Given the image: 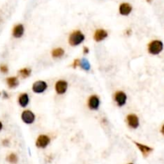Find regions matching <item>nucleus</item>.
I'll list each match as a JSON object with an SVG mask.
<instances>
[{
    "label": "nucleus",
    "mask_w": 164,
    "mask_h": 164,
    "mask_svg": "<svg viewBox=\"0 0 164 164\" xmlns=\"http://www.w3.org/2000/svg\"><path fill=\"white\" fill-rule=\"evenodd\" d=\"M85 35L81 31L77 30V31H74L69 35V36H68V43L72 46H77L81 45L85 41Z\"/></svg>",
    "instance_id": "nucleus-1"
},
{
    "label": "nucleus",
    "mask_w": 164,
    "mask_h": 164,
    "mask_svg": "<svg viewBox=\"0 0 164 164\" xmlns=\"http://www.w3.org/2000/svg\"><path fill=\"white\" fill-rule=\"evenodd\" d=\"M163 50V42L161 40L154 39L150 42L147 46L148 53L152 55H158Z\"/></svg>",
    "instance_id": "nucleus-2"
},
{
    "label": "nucleus",
    "mask_w": 164,
    "mask_h": 164,
    "mask_svg": "<svg viewBox=\"0 0 164 164\" xmlns=\"http://www.w3.org/2000/svg\"><path fill=\"white\" fill-rule=\"evenodd\" d=\"M113 100L119 108H122L127 102V95L124 91H117L113 94Z\"/></svg>",
    "instance_id": "nucleus-3"
},
{
    "label": "nucleus",
    "mask_w": 164,
    "mask_h": 164,
    "mask_svg": "<svg viewBox=\"0 0 164 164\" xmlns=\"http://www.w3.org/2000/svg\"><path fill=\"white\" fill-rule=\"evenodd\" d=\"M48 83L44 80H38L32 84V91L36 94H43L47 91Z\"/></svg>",
    "instance_id": "nucleus-4"
},
{
    "label": "nucleus",
    "mask_w": 164,
    "mask_h": 164,
    "mask_svg": "<svg viewBox=\"0 0 164 164\" xmlns=\"http://www.w3.org/2000/svg\"><path fill=\"white\" fill-rule=\"evenodd\" d=\"M51 143V138L47 135H40L36 140V147L40 149H44Z\"/></svg>",
    "instance_id": "nucleus-5"
},
{
    "label": "nucleus",
    "mask_w": 164,
    "mask_h": 164,
    "mask_svg": "<svg viewBox=\"0 0 164 164\" xmlns=\"http://www.w3.org/2000/svg\"><path fill=\"white\" fill-rule=\"evenodd\" d=\"M21 119L26 124H32L36 121V115L31 110H24L21 114Z\"/></svg>",
    "instance_id": "nucleus-6"
},
{
    "label": "nucleus",
    "mask_w": 164,
    "mask_h": 164,
    "mask_svg": "<svg viewBox=\"0 0 164 164\" xmlns=\"http://www.w3.org/2000/svg\"><path fill=\"white\" fill-rule=\"evenodd\" d=\"M88 108L91 111H97L100 108L101 99L97 95H90L87 101Z\"/></svg>",
    "instance_id": "nucleus-7"
},
{
    "label": "nucleus",
    "mask_w": 164,
    "mask_h": 164,
    "mask_svg": "<svg viewBox=\"0 0 164 164\" xmlns=\"http://www.w3.org/2000/svg\"><path fill=\"white\" fill-rule=\"evenodd\" d=\"M128 126L131 129H137L140 125L139 116L135 114H129L126 118Z\"/></svg>",
    "instance_id": "nucleus-8"
},
{
    "label": "nucleus",
    "mask_w": 164,
    "mask_h": 164,
    "mask_svg": "<svg viewBox=\"0 0 164 164\" xmlns=\"http://www.w3.org/2000/svg\"><path fill=\"white\" fill-rule=\"evenodd\" d=\"M68 88V82L66 80L60 79L55 83V91L57 95H62L66 93Z\"/></svg>",
    "instance_id": "nucleus-9"
},
{
    "label": "nucleus",
    "mask_w": 164,
    "mask_h": 164,
    "mask_svg": "<svg viewBox=\"0 0 164 164\" xmlns=\"http://www.w3.org/2000/svg\"><path fill=\"white\" fill-rule=\"evenodd\" d=\"M133 143L135 144L137 148L140 151V152L142 153V155H143V156L144 157V158H147V156L149 155L151 153V152L154 151V149L152 148V147H149V146H147V145H145V144H143V143L134 141V140H133Z\"/></svg>",
    "instance_id": "nucleus-10"
},
{
    "label": "nucleus",
    "mask_w": 164,
    "mask_h": 164,
    "mask_svg": "<svg viewBox=\"0 0 164 164\" xmlns=\"http://www.w3.org/2000/svg\"><path fill=\"white\" fill-rule=\"evenodd\" d=\"M108 37V32L104 29H97L93 34V39L95 42H100Z\"/></svg>",
    "instance_id": "nucleus-11"
},
{
    "label": "nucleus",
    "mask_w": 164,
    "mask_h": 164,
    "mask_svg": "<svg viewBox=\"0 0 164 164\" xmlns=\"http://www.w3.org/2000/svg\"><path fill=\"white\" fill-rule=\"evenodd\" d=\"M24 26L21 23L15 25L12 30V36L15 38H20L24 35Z\"/></svg>",
    "instance_id": "nucleus-12"
},
{
    "label": "nucleus",
    "mask_w": 164,
    "mask_h": 164,
    "mask_svg": "<svg viewBox=\"0 0 164 164\" xmlns=\"http://www.w3.org/2000/svg\"><path fill=\"white\" fill-rule=\"evenodd\" d=\"M18 103L21 108H27L30 103V97H29L28 93H21L18 98Z\"/></svg>",
    "instance_id": "nucleus-13"
},
{
    "label": "nucleus",
    "mask_w": 164,
    "mask_h": 164,
    "mask_svg": "<svg viewBox=\"0 0 164 164\" xmlns=\"http://www.w3.org/2000/svg\"><path fill=\"white\" fill-rule=\"evenodd\" d=\"M132 10V6L127 2H123L119 6V13L123 16H127L130 15Z\"/></svg>",
    "instance_id": "nucleus-14"
},
{
    "label": "nucleus",
    "mask_w": 164,
    "mask_h": 164,
    "mask_svg": "<svg viewBox=\"0 0 164 164\" xmlns=\"http://www.w3.org/2000/svg\"><path fill=\"white\" fill-rule=\"evenodd\" d=\"M6 82L9 88L11 89L16 88L19 86V79H18L17 77H9V78H6Z\"/></svg>",
    "instance_id": "nucleus-15"
},
{
    "label": "nucleus",
    "mask_w": 164,
    "mask_h": 164,
    "mask_svg": "<svg viewBox=\"0 0 164 164\" xmlns=\"http://www.w3.org/2000/svg\"><path fill=\"white\" fill-rule=\"evenodd\" d=\"M51 56L55 58V59H59L61 57L64 56V50L61 47H57V48H54L51 53Z\"/></svg>",
    "instance_id": "nucleus-16"
},
{
    "label": "nucleus",
    "mask_w": 164,
    "mask_h": 164,
    "mask_svg": "<svg viewBox=\"0 0 164 164\" xmlns=\"http://www.w3.org/2000/svg\"><path fill=\"white\" fill-rule=\"evenodd\" d=\"M31 74H32V69H30V68L24 67L19 71V75L24 78H28L31 75Z\"/></svg>",
    "instance_id": "nucleus-17"
},
{
    "label": "nucleus",
    "mask_w": 164,
    "mask_h": 164,
    "mask_svg": "<svg viewBox=\"0 0 164 164\" xmlns=\"http://www.w3.org/2000/svg\"><path fill=\"white\" fill-rule=\"evenodd\" d=\"M80 67H81V69H83L84 71H90V68H91V66H90V62L88 61L86 59H81V63H80Z\"/></svg>",
    "instance_id": "nucleus-18"
},
{
    "label": "nucleus",
    "mask_w": 164,
    "mask_h": 164,
    "mask_svg": "<svg viewBox=\"0 0 164 164\" xmlns=\"http://www.w3.org/2000/svg\"><path fill=\"white\" fill-rule=\"evenodd\" d=\"M6 161L11 164L17 163L18 156L16 155V154L11 153L10 155H7V157H6Z\"/></svg>",
    "instance_id": "nucleus-19"
},
{
    "label": "nucleus",
    "mask_w": 164,
    "mask_h": 164,
    "mask_svg": "<svg viewBox=\"0 0 164 164\" xmlns=\"http://www.w3.org/2000/svg\"><path fill=\"white\" fill-rule=\"evenodd\" d=\"M0 71L3 74H6L9 71L8 67H7L6 64H1V65H0Z\"/></svg>",
    "instance_id": "nucleus-20"
},
{
    "label": "nucleus",
    "mask_w": 164,
    "mask_h": 164,
    "mask_svg": "<svg viewBox=\"0 0 164 164\" xmlns=\"http://www.w3.org/2000/svg\"><path fill=\"white\" fill-rule=\"evenodd\" d=\"M80 63H81V59H74V61H73V63H72V67L73 68V69H76V68H77L78 67H80Z\"/></svg>",
    "instance_id": "nucleus-21"
},
{
    "label": "nucleus",
    "mask_w": 164,
    "mask_h": 164,
    "mask_svg": "<svg viewBox=\"0 0 164 164\" xmlns=\"http://www.w3.org/2000/svg\"><path fill=\"white\" fill-rule=\"evenodd\" d=\"M2 146H4V147H8L10 145V140L9 139H3L2 142Z\"/></svg>",
    "instance_id": "nucleus-22"
},
{
    "label": "nucleus",
    "mask_w": 164,
    "mask_h": 164,
    "mask_svg": "<svg viewBox=\"0 0 164 164\" xmlns=\"http://www.w3.org/2000/svg\"><path fill=\"white\" fill-rule=\"evenodd\" d=\"M83 53L85 55H88L90 53V48L88 46H84L83 47Z\"/></svg>",
    "instance_id": "nucleus-23"
},
{
    "label": "nucleus",
    "mask_w": 164,
    "mask_h": 164,
    "mask_svg": "<svg viewBox=\"0 0 164 164\" xmlns=\"http://www.w3.org/2000/svg\"><path fill=\"white\" fill-rule=\"evenodd\" d=\"M3 97H4V98H6V99H7V98H9V96H8V95H7V93L6 92V91H3Z\"/></svg>",
    "instance_id": "nucleus-24"
},
{
    "label": "nucleus",
    "mask_w": 164,
    "mask_h": 164,
    "mask_svg": "<svg viewBox=\"0 0 164 164\" xmlns=\"http://www.w3.org/2000/svg\"><path fill=\"white\" fill-rule=\"evenodd\" d=\"M2 128H3V124H2V122L0 121V131L2 130Z\"/></svg>",
    "instance_id": "nucleus-25"
},
{
    "label": "nucleus",
    "mask_w": 164,
    "mask_h": 164,
    "mask_svg": "<svg viewBox=\"0 0 164 164\" xmlns=\"http://www.w3.org/2000/svg\"><path fill=\"white\" fill-rule=\"evenodd\" d=\"M161 133L164 135V124L162 126V128H161Z\"/></svg>",
    "instance_id": "nucleus-26"
},
{
    "label": "nucleus",
    "mask_w": 164,
    "mask_h": 164,
    "mask_svg": "<svg viewBox=\"0 0 164 164\" xmlns=\"http://www.w3.org/2000/svg\"><path fill=\"white\" fill-rule=\"evenodd\" d=\"M147 2H151V1H152V0H147Z\"/></svg>",
    "instance_id": "nucleus-27"
},
{
    "label": "nucleus",
    "mask_w": 164,
    "mask_h": 164,
    "mask_svg": "<svg viewBox=\"0 0 164 164\" xmlns=\"http://www.w3.org/2000/svg\"><path fill=\"white\" fill-rule=\"evenodd\" d=\"M127 164H134V163H132V162H130V163H127Z\"/></svg>",
    "instance_id": "nucleus-28"
}]
</instances>
